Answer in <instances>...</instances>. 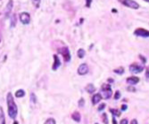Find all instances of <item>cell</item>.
<instances>
[{
    "label": "cell",
    "instance_id": "10",
    "mask_svg": "<svg viewBox=\"0 0 149 124\" xmlns=\"http://www.w3.org/2000/svg\"><path fill=\"white\" fill-rule=\"evenodd\" d=\"M102 99V95L100 93H97L93 96L92 98V104L93 105H97V103L100 102V100Z\"/></svg>",
    "mask_w": 149,
    "mask_h": 124
},
{
    "label": "cell",
    "instance_id": "25",
    "mask_svg": "<svg viewBox=\"0 0 149 124\" xmlns=\"http://www.w3.org/2000/svg\"><path fill=\"white\" fill-rule=\"evenodd\" d=\"M31 100H32V102L33 103H36L37 102V99H36V96H35V94H31Z\"/></svg>",
    "mask_w": 149,
    "mask_h": 124
},
{
    "label": "cell",
    "instance_id": "6",
    "mask_svg": "<svg viewBox=\"0 0 149 124\" xmlns=\"http://www.w3.org/2000/svg\"><path fill=\"white\" fill-rule=\"evenodd\" d=\"M20 20L22 21V24L24 25H27L30 23V21H31V16L28 12H22L20 13Z\"/></svg>",
    "mask_w": 149,
    "mask_h": 124
},
{
    "label": "cell",
    "instance_id": "16",
    "mask_svg": "<svg viewBox=\"0 0 149 124\" xmlns=\"http://www.w3.org/2000/svg\"><path fill=\"white\" fill-rule=\"evenodd\" d=\"M85 54H86V52H85V51L83 49H79L78 51V57L79 59H83L84 56H85Z\"/></svg>",
    "mask_w": 149,
    "mask_h": 124
},
{
    "label": "cell",
    "instance_id": "30",
    "mask_svg": "<svg viewBox=\"0 0 149 124\" xmlns=\"http://www.w3.org/2000/svg\"><path fill=\"white\" fill-rule=\"evenodd\" d=\"M139 58L142 60V61H143L144 63H146V58H145V57H143L142 55H139Z\"/></svg>",
    "mask_w": 149,
    "mask_h": 124
},
{
    "label": "cell",
    "instance_id": "31",
    "mask_svg": "<svg viewBox=\"0 0 149 124\" xmlns=\"http://www.w3.org/2000/svg\"><path fill=\"white\" fill-rule=\"evenodd\" d=\"M146 77L149 78V68H146Z\"/></svg>",
    "mask_w": 149,
    "mask_h": 124
},
{
    "label": "cell",
    "instance_id": "28",
    "mask_svg": "<svg viewBox=\"0 0 149 124\" xmlns=\"http://www.w3.org/2000/svg\"><path fill=\"white\" fill-rule=\"evenodd\" d=\"M127 90H128V91H132V92H135V91H136V89L133 88V87H129V88L127 89Z\"/></svg>",
    "mask_w": 149,
    "mask_h": 124
},
{
    "label": "cell",
    "instance_id": "18",
    "mask_svg": "<svg viewBox=\"0 0 149 124\" xmlns=\"http://www.w3.org/2000/svg\"><path fill=\"white\" fill-rule=\"evenodd\" d=\"M114 73L118 74V75H123L124 73V68L123 67H119V68H116V69L113 70Z\"/></svg>",
    "mask_w": 149,
    "mask_h": 124
},
{
    "label": "cell",
    "instance_id": "14",
    "mask_svg": "<svg viewBox=\"0 0 149 124\" xmlns=\"http://www.w3.org/2000/svg\"><path fill=\"white\" fill-rule=\"evenodd\" d=\"M86 90H87L89 94H92L95 90H96V89H95V86H94L92 84H88V85H87V87H86Z\"/></svg>",
    "mask_w": 149,
    "mask_h": 124
},
{
    "label": "cell",
    "instance_id": "32",
    "mask_svg": "<svg viewBox=\"0 0 149 124\" xmlns=\"http://www.w3.org/2000/svg\"><path fill=\"white\" fill-rule=\"evenodd\" d=\"M126 109H127V106L126 105H123V106H121V110H123V111H125Z\"/></svg>",
    "mask_w": 149,
    "mask_h": 124
},
{
    "label": "cell",
    "instance_id": "4",
    "mask_svg": "<svg viewBox=\"0 0 149 124\" xmlns=\"http://www.w3.org/2000/svg\"><path fill=\"white\" fill-rule=\"evenodd\" d=\"M144 70V66L138 63H133L130 66V71L132 74H139Z\"/></svg>",
    "mask_w": 149,
    "mask_h": 124
},
{
    "label": "cell",
    "instance_id": "24",
    "mask_svg": "<svg viewBox=\"0 0 149 124\" xmlns=\"http://www.w3.org/2000/svg\"><path fill=\"white\" fill-rule=\"evenodd\" d=\"M84 106V99H80V100L79 101V107H82Z\"/></svg>",
    "mask_w": 149,
    "mask_h": 124
},
{
    "label": "cell",
    "instance_id": "29",
    "mask_svg": "<svg viewBox=\"0 0 149 124\" xmlns=\"http://www.w3.org/2000/svg\"><path fill=\"white\" fill-rule=\"evenodd\" d=\"M130 124H138V121L136 119H133L131 121H130Z\"/></svg>",
    "mask_w": 149,
    "mask_h": 124
},
{
    "label": "cell",
    "instance_id": "17",
    "mask_svg": "<svg viewBox=\"0 0 149 124\" xmlns=\"http://www.w3.org/2000/svg\"><path fill=\"white\" fill-rule=\"evenodd\" d=\"M12 8H13V1H12V0H10L7 6H6V13H7V14H9V12L12 11Z\"/></svg>",
    "mask_w": 149,
    "mask_h": 124
},
{
    "label": "cell",
    "instance_id": "8",
    "mask_svg": "<svg viewBox=\"0 0 149 124\" xmlns=\"http://www.w3.org/2000/svg\"><path fill=\"white\" fill-rule=\"evenodd\" d=\"M88 67L87 64H81L78 68V74L79 75H84L88 74Z\"/></svg>",
    "mask_w": 149,
    "mask_h": 124
},
{
    "label": "cell",
    "instance_id": "37",
    "mask_svg": "<svg viewBox=\"0 0 149 124\" xmlns=\"http://www.w3.org/2000/svg\"><path fill=\"white\" fill-rule=\"evenodd\" d=\"M96 124H97V123H96Z\"/></svg>",
    "mask_w": 149,
    "mask_h": 124
},
{
    "label": "cell",
    "instance_id": "23",
    "mask_svg": "<svg viewBox=\"0 0 149 124\" xmlns=\"http://www.w3.org/2000/svg\"><path fill=\"white\" fill-rule=\"evenodd\" d=\"M120 91H116L115 92V94H114V99H120Z\"/></svg>",
    "mask_w": 149,
    "mask_h": 124
},
{
    "label": "cell",
    "instance_id": "7",
    "mask_svg": "<svg viewBox=\"0 0 149 124\" xmlns=\"http://www.w3.org/2000/svg\"><path fill=\"white\" fill-rule=\"evenodd\" d=\"M134 35L142 37H149V31L145 29H137L134 31Z\"/></svg>",
    "mask_w": 149,
    "mask_h": 124
},
{
    "label": "cell",
    "instance_id": "3",
    "mask_svg": "<svg viewBox=\"0 0 149 124\" xmlns=\"http://www.w3.org/2000/svg\"><path fill=\"white\" fill-rule=\"evenodd\" d=\"M120 1L123 5H124L125 6L130 7L131 9L137 10L139 8V5L136 1H134V0H120Z\"/></svg>",
    "mask_w": 149,
    "mask_h": 124
},
{
    "label": "cell",
    "instance_id": "13",
    "mask_svg": "<svg viewBox=\"0 0 149 124\" xmlns=\"http://www.w3.org/2000/svg\"><path fill=\"white\" fill-rule=\"evenodd\" d=\"M72 118L76 121V122H79L80 121V114L79 112H74L72 114Z\"/></svg>",
    "mask_w": 149,
    "mask_h": 124
},
{
    "label": "cell",
    "instance_id": "1",
    "mask_svg": "<svg viewBox=\"0 0 149 124\" xmlns=\"http://www.w3.org/2000/svg\"><path fill=\"white\" fill-rule=\"evenodd\" d=\"M6 102H7V107H8V114L9 117L12 119H15L17 116V113H18V109H17V106L13 100V97L12 93H8L6 96Z\"/></svg>",
    "mask_w": 149,
    "mask_h": 124
},
{
    "label": "cell",
    "instance_id": "5",
    "mask_svg": "<svg viewBox=\"0 0 149 124\" xmlns=\"http://www.w3.org/2000/svg\"><path fill=\"white\" fill-rule=\"evenodd\" d=\"M59 52L63 55V57L65 61H70L71 60V53L69 51V49L67 47H63L62 49L59 50Z\"/></svg>",
    "mask_w": 149,
    "mask_h": 124
},
{
    "label": "cell",
    "instance_id": "34",
    "mask_svg": "<svg viewBox=\"0 0 149 124\" xmlns=\"http://www.w3.org/2000/svg\"><path fill=\"white\" fill-rule=\"evenodd\" d=\"M108 81H109V82H113V79H108Z\"/></svg>",
    "mask_w": 149,
    "mask_h": 124
},
{
    "label": "cell",
    "instance_id": "19",
    "mask_svg": "<svg viewBox=\"0 0 149 124\" xmlns=\"http://www.w3.org/2000/svg\"><path fill=\"white\" fill-rule=\"evenodd\" d=\"M110 112L113 114V116H120V112L117 109H110Z\"/></svg>",
    "mask_w": 149,
    "mask_h": 124
},
{
    "label": "cell",
    "instance_id": "21",
    "mask_svg": "<svg viewBox=\"0 0 149 124\" xmlns=\"http://www.w3.org/2000/svg\"><path fill=\"white\" fill-rule=\"evenodd\" d=\"M31 2H32V4H33L37 8H38V7H39V5H40V0H31Z\"/></svg>",
    "mask_w": 149,
    "mask_h": 124
},
{
    "label": "cell",
    "instance_id": "36",
    "mask_svg": "<svg viewBox=\"0 0 149 124\" xmlns=\"http://www.w3.org/2000/svg\"><path fill=\"white\" fill-rule=\"evenodd\" d=\"M146 2H147V3H149V0H145Z\"/></svg>",
    "mask_w": 149,
    "mask_h": 124
},
{
    "label": "cell",
    "instance_id": "22",
    "mask_svg": "<svg viewBox=\"0 0 149 124\" xmlns=\"http://www.w3.org/2000/svg\"><path fill=\"white\" fill-rule=\"evenodd\" d=\"M106 116H107L106 114H103V115H102V119H103V121L104 124H108V119Z\"/></svg>",
    "mask_w": 149,
    "mask_h": 124
},
{
    "label": "cell",
    "instance_id": "27",
    "mask_svg": "<svg viewBox=\"0 0 149 124\" xmlns=\"http://www.w3.org/2000/svg\"><path fill=\"white\" fill-rule=\"evenodd\" d=\"M105 107V105L104 104H101L98 107V111H102V110Z\"/></svg>",
    "mask_w": 149,
    "mask_h": 124
},
{
    "label": "cell",
    "instance_id": "12",
    "mask_svg": "<svg viewBox=\"0 0 149 124\" xmlns=\"http://www.w3.org/2000/svg\"><path fill=\"white\" fill-rule=\"evenodd\" d=\"M0 124H6V118H5V114L3 111L2 106H0Z\"/></svg>",
    "mask_w": 149,
    "mask_h": 124
},
{
    "label": "cell",
    "instance_id": "2",
    "mask_svg": "<svg viewBox=\"0 0 149 124\" xmlns=\"http://www.w3.org/2000/svg\"><path fill=\"white\" fill-rule=\"evenodd\" d=\"M102 95L104 96V99H110L113 95V91L111 89V86L109 84H103L102 85Z\"/></svg>",
    "mask_w": 149,
    "mask_h": 124
},
{
    "label": "cell",
    "instance_id": "9",
    "mask_svg": "<svg viewBox=\"0 0 149 124\" xmlns=\"http://www.w3.org/2000/svg\"><path fill=\"white\" fill-rule=\"evenodd\" d=\"M54 64H53V70H56L57 68L61 66V61L59 60V58L57 57V55H54Z\"/></svg>",
    "mask_w": 149,
    "mask_h": 124
},
{
    "label": "cell",
    "instance_id": "11",
    "mask_svg": "<svg viewBox=\"0 0 149 124\" xmlns=\"http://www.w3.org/2000/svg\"><path fill=\"white\" fill-rule=\"evenodd\" d=\"M139 82V78L136 77V76H131V77L127 78V82L129 84H131V85L137 84Z\"/></svg>",
    "mask_w": 149,
    "mask_h": 124
},
{
    "label": "cell",
    "instance_id": "20",
    "mask_svg": "<svg viewBox=\"0 0 149 124\" xmlns=\"http://www.w3.org/2000/svg\"><path fill=\"white\" fill-rule=\"evenodd\" d=\"M44 124H56V121H55V119H53V118H49V119H47L46 121H45V123Z\"/></svg>",
    "mask_w": 149,
    "mask_h": 124
},
{
    "label": "cell",
    "instance_id": "33",
    "mask_svg": "<svg viewBox=\"0 0 149 124\" xmlns=\"http://www.w3.org/2000/svg\"><path fill=\"white\" fill-rule=\"evenodd\" d=\"M113 124H117V121H116L115 116H113Z\"/></svg>",
    "mask_w": 149,
    "mask_h": 124
},
{
    "label": "cell",
    "instance_id": "15",
    "mask_svg": "<svg viewBox=\"0 0 149 124\" xmlns=\"http://www.w3.org/2000/svg\"><path fill=\"white\" fill-rule=\"evenodd\" d=\"M24 95H25V91L23 90H18L15 92V97L16 98H22V97H24Z\"/></svg>",
    "mask_w": 149,
    "mask_h": 124
},
{
    "label": "cell",
    "instance_id": "26",
    "mask_svg": "<svg viewBox=\"0 0 149 124\" xmlns=\"http://www.w3.org/2000/svg\"><path fill=\"white\" fill-rule=\"evenodd\" d=\"M120 124H129V121L127 119H123L120 121Z\"/></svg>",
    "mask_w": 149,
    "mask_h": 124
},
{
    "label": "cell",
    "instance_id": "35",
    "mask_svg": "<svg viewBox=\"0 0 149 124\" xmlns=\"http://www.w3.org/2000/svg\"><path fill=\"white\" fill-rule=\"evenodd\" d=\"M13 124H18V122L17 121H15V122H13Z\"/></svg>",
    "mask_w": 149,
    "mask_h": 124
}]
</instances>
